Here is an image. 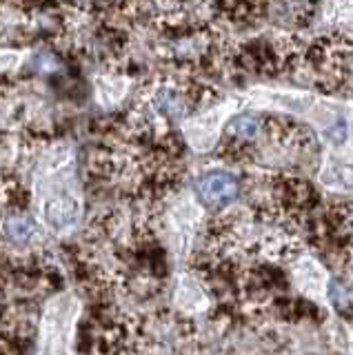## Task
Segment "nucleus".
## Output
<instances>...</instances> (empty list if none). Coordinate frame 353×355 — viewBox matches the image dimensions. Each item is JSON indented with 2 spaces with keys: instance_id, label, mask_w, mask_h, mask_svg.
<instances>
[{
  "instance_id": "9",
  "label": "nucleus",
  "mask_w": 353,
  "mask_h": 355,
  "mask_svg": "<svg viewBox=\"0 0 353 355\" xmlns=\"http://www.w3.org/2000/svg\"><path fill=\"white\" fill-rule=\"evenodd\" d=\"M20 62V55L14 51H0V71L14 69V67Z\"/></svg>"
},
{
  "instance_id": "8",
  "label": "nucleus",
  "mask_w": 353,
  "mask_h": 355,
  "mask_svg": "<svg viewBox=\"0 0 353 355\" xmlns=\"http://www.w3.org/2000/svg\"><path fill=\"white\" fill-rule=\"evenodd\" d=\"M175 300H178V304H182L184 309H193L196 300H203V291L196 286V282L184 277L178 286V291H175Z\"/></svg>"
},
{
  "instance_id": "4",
  "label": "nucleus",
  "mask_w": 353,
  "mask_h": 355,
  "mask_svg": "<svg viewBox=\"0 0 353 355\" xmlns=\"http://www.w3.org/2000/svg\"><path fill=\"white\" fill-rule=\"evenodd\" d=\"M36 225L27 216H12L5 220V236L14 244H29L36 238Z\"/></svg>"
},
{
  "instance_id": "3",
  "label": "nucleus",
  "mask_w": 353,
  "mask_h": 355,
  "mask_svg": "<svg viewBox=\"0 0 353 355\" xmlns=\"http://www.w3.org/2000/svg\"><path fill=\"white\" fill-rule=\"evenodd\" d=\"M42 220L53 231H67L80 220V200L76 193L58 191L51 193L42 205Z\"/></svg>"
},
{
  "instance_id": "5",
  "label": "nucleus",
  "mask_w": 353,
  "mask_h": 355,
  "mask_svg": "<svg viewBox=\"0 0 353 355\" xmlns=\"http://www.w3.org/2000/svg\"><path fill=\"white\" fill-rule=\"evenodd\" d=\"M127 92V80L125 78H118V76H105L98 80V100H101L103 105L112 107V105H118L120 100H123Z\"/></svg>"
},
{
  "instance_id": "1",
  "label": "nucleus",
  "mask_w": 353,
  "mask_h": 355,
  "mask_svg": "<svg viewBox=\"0 0 353 355\" xmlns=\"http://www.w3.org/2000/svg\"><path fill=\"white\" fill-rule=\"evenodd\" d=\"M74 313L76 302L69 297H58L49 304L45 313V351L49 355H62Z\"/></svg>"
},
{
  "instance_id": "2",
  "label": "nucleus",
  "mask_w": 353,
  "mask_h": 355,
  "mask_svg": "<svg viewBox=\"0 0 353 355\" xmlns=\"http://www.w3.org/2000/svg\"><path fill=\"white\" fill-rule=\"evenodd\" d=\"M196 193L209 209H223L238 198L240 182L236 175L225 171L207 173L196 182Z\"/></svg>"
},
{
  "instance_id": "6",
  "label": "nucleus",
  "mask_w": 353,
  "mask_h": 355,
  "mask_svg": "<svg viewBox=\"0 0 353 355\" xmlns=\"http://www.w3.org/2000/svg\"><path fill=\"white\" fill-rule=\"evenodd\" d=\"M227 133L231 138H236V140L251 142L262 133V122L256 116H240L227 127Z\"/></svg>"
},
{
  "instance_id": "7",
  "label": "nucleus",
  "mask_w": 353,
  "mask_h": 355,
  "mask_svg": "<svg viewBox=\"0 0 353 355\" xmlns=\"http://www.w3.org/2000/svg\"><path fill=\"white\" fill-rule=\"evenodd\" d=\"M329 297L334 300L338 311H353V288L345 282L334 280L329 284Z\"/></svg>"
}]
</instances>
